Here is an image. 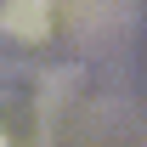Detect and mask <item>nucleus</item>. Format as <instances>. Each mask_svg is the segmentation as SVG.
<instances>
[{"mask_svg": "<svg viewBox=\"0 0 147 147\" xmlns=\"http://www.w3.org/2000/svg\"><path fill=\"white\" fill-rule=\"evenodd\" d=\"M136 0H62V17L79 40H108V34H125Z\"/></svg>", "mask_w": 147, "mask_h": 147, "instance_id": "nucleus-1", "label": "nucleus"}, {"mask_svg": "<svg viewBox=\"0 0 147 147\" xmlns=\"http://www.w3.org/2000/svg\"><path fill=\"white\" fill-rule=\"evenodd\" d=\"M0 28L11 40H28L34 45V40H45L57 28V0H6L0 6Z\"/></svg>", "mask_w": 147, "mask_h": 147, "instance_id": "nucleus-2", "label": "nucleus"}, {"mask_svg": "<svg viewBox=\"0 0 147 147\" xmlns=\"http://www.w3.org/2000/svg\"><path fill=\"white\" fill-rule=\"evenodd\" d=\"M0 147H11V136H6V130H0Z\"/></svg>", "mask_w": 147, "mask_h": 147, "instance_id": "nucleus-3", "label": "nucleus"}]
</instances>
